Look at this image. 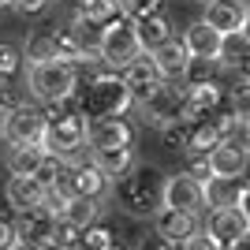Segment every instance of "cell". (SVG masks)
<instances>
[{
  "label": "cell",
  "mask_w": 250,
  "mask_h": 250,
  "mask_svg": "<svg viewBox=\"0 0 250 250\" xmlns=\"http://www.w3.org/2000/svg\"><path fill=\"white\" fill-rule=\"evenodd\" d=\"M228 112L235 116V124H239V127L250 124V83H239V90H231Z\"/></svg>",
  "instance_id": "32"
},
{
  "label": "cell",
  "mask_w": 250,
  "mask_h": 250,
  "mask_svg": "<svg viewBox=\"0 0 250 250\" xmlns=\"http://www.w3.org/2000/svg\"><path fill=\"white\" fill-rule=\"evenodd\" d=\"M45 179L38 176H8V187H4V198L15 213H30V209H42L45 206Z\"/></svg>",
  "instance_id": "12"
},
{
  "label": "cell",
  "mask_w": 250,
  "mask_h": 250,
  "mask_svg": "<svg viewBox=\"0 0 250 250\" xmlns=\"http://www.w3.org/2000/svg\"><path fill=\"white\" fill-rule=\"evenodd\" d=\"M52 45H56V60H63V63H90V60H97V52H90L83 45V38L75 34V26L71 22H60V26H52Z\"/></svg>",
  "instance_id": "18"
},
{
  "label": "cell",
  "mask_w": 250,
  "mask_h": 250,
  "mask_svg": "<svg viewBox=\"0 0 250 250\" xmlns=\"http://www.w3.org/2000/svg\"><path fill=\"white\" fill-rule=\"evenodd\" d=\"M183 42H187L190 56H202V60H220V52H224V34L217 26H209L206 19L190 22L187 34H183Z\"/></svg>",
  "instance_id": "17"
},
{
  "label": "cell",
  "mask_w": 250,
  "mask_h": 250,
  "mask_svg": "<svg viewBox=\"0 0 250 250\" xmlns=\"http://www.w3.org/2000/svg\"><path fill=\"white\" fill-rule=\"evenodd\" d=\"M19 243V228H15V220L0 217V250H11Z\"/></svg>",
  "instance_id": "36"
},
{
  "label": "cell",
  "mask_w": 250,
  "mask_h": 250,
  "mask_svg": "<svg viewBox=\"0 0 250 250\" xmlns=\"http://www.w3.org/2000/svg\"><path fill=\"white\" fill-rule=\"evenodd\" d=\"M247 176H250V168H247Z\"/></svg>",
  "instance_id": "48"
},
{
  "label": "cell",
  "mask_w": 250,
  "mask_h": 250,
  "mask_svg": "<svg viewBox=\"0 0 250 250\" xmlns=\"http://www.w3.org/2000/svg\"><path fill=\"white\" fill-rule=\"evenodd\" d=\"M153 231L172 239L176 247H183L198 231V213H187V209H176V206H161L153 213Z\"/></svg>",
  "instance_id": "11"
},
{
  "label": "cell",
  "mask_w": 250,
  "mask_h": 250,
  "mask_svg": "<svg viewBox=\"0 0 250 250\" xmlns=\"http://www.w3.org/2000/svg\"><path fill=\"white\" fill-rule=\"evenodd\" d=\"M108 250H124V247H120V243H112V247H108Z\"/></svg>",
  "instance_id": "47"
},
{
  "label": "cell",
  "mask_w": 250,
  "mask_h": 250,
  "mask_svg": "<svg viewBox=\"0 0 250 250\" xmlns=\"http://www.w3.org/2000/svg\"><path fill=\"white\" fill-rule=\"evenodd\" d=\"M138 38H142V49L153 52L168 42V38H176L172 34V22H168L165 11H157V15H146V19H138Z\"/></svg>",
  "instance_id": "26"
},
{
  "label": "cell",
  "mask_w": 250,
  "mask_h": 250,
  "mask_svg": "<svg viewBox=\"0 0 250 250\" xmlns=\"http://www.w3.org/2000/svg\"><path fill=\"white\" fill-rule=\"evenodd\" d=\"M202 19L209 26H217L224 38L228 34H243L250 19V0H206V15Z\"/></svg>",
  "instance_id": "10"
},
{
  "label": "cell",
  "mask_w": 250,
  "mask_h": 250,
  "mask_svg": "<svg viewBox=\"0 0 250 250\" xmlns=\"http://www.w3.org/2000/svg\"><path fill=\"white\" fill-rule=\"evenodd\" d=\"M217 67H220V60H202V56H190L187 75H183V86H202V83H213V79H217Z\"/></svg>",
  "instance_id": "31"
},
{
  "label": "cell",
  "mask_w": 250,
  "mask_h": 250,
  "mask_svg": "<svg viewBox=\"0 0 250 250\" xmlns=\"http://www.w3.org/2000/svg\"><path fill=\"white\" fill-rule=\"evenodd\" d=\"M49 4H52V0H19V4H15V11H22V15H42Z\"/></svg>",
  "instance_id": "38"
},
{
  "label": "cell",
  "mask_w": 250,
  "mask_h": 250,
  "mask_svg": "<svg viewBox=\"0 0 250 250\" xmlns=\"http://www.w3.org/2000/svg\"><path fill=\"white\" fill-rule=\"evenodd\" d=\"M22 52H26V63L56 60V45H52V30H34L30 38L22 42Z\"/></svg>",
  "instance_id": "29"
},
{
  "label": "cell",
  "mask_w": 250,
  "mask_h": 250,
  "mask_svg": "<svg viewBox=\"0 0 250 250\" xmlns=\"http://www.w3.org/2000/svg\"><path fill=\"white\" fill-rule=\"evenodd\" d=\"M79 243H83L86 250H108V247L116 243V235L104 228V224H94V228H86V231H83V239H79Z\"/></svg>",
  "instance_id": "33"
},
{
  "label": "cell",
  "mask_w": 250,
  "mask_h": 250,
  "mask_svg": "<svg viewBox=\"0 0 250 250\" xmlns=\"http://www.w3.org/2000/svg\"><path fill=\"white\" fill-rule=\"evenodd\" d=\"M0 79H26V52L15 42H0Z\"/></svg>",
  "instance_id": "28"
},
{
  "label": "cell",
  "mask_w": 250,
  "mask_h": 250,
  "mask_svg": "<svg viewBox=\"0 0 250 250\" xmlns=\"http://www.w3.org/2000/svg\"><path fill=\"white\" fill-rule=\"evenodd\" d=\"M243 38H247V45H250V19H247V26H243Z\"/></svg>",
  "instance_id": "44"
},
{
  "label": "cell",
  "mask_w": 250,
  "mask_h": 250,
  "mask_svg": "<svg viewBox=\"0 0 250 250\" xmlns=\"http://www.w3.org/2000/svg\"><path fill=\"white\" fill-rule=\"evenodd\" d=\"M56 217L60 213H52V209H30V213H19L15 220V228H19V239L30 243V247H49L52 235H56Z\"/></svg>",
  "instance_id": "13"
},
{
  "label": "cell",
  "mask_w": 250,
  "mask_h": 250,
  "mask_svg": "<svg viewBox=\"0 0 250 250\" xmlns=\"http://www.w3.org/2000/svg\"><path fill=\"white\" fill-rule=\"evenodd\" d=\"M45 124H49V116L38 108V104H19V108H11L4 112V142L8 146H42L45 142Z\"/></svg>",
  "instance_id": "7"
},
{
  "label": "cell",
  "mask_w": 250,
  "mask_h": 250,
  "mask_svg": "<svg viewBox=\"0 0 250 250\" xmlns=\"http://www.w3.org/2000/svg\"><path fill=\"white\" fill-rule=\"evenodd\" d=\"M243 187H247V179H243V176H209L206 179V209H231V206H239Z\"/></svg>",
  "instance_id": "19"
},
{
  "label": "cell",
  "mask_w": 250,
  "mask_h": 250,
  "mask_svg": "<svg viewBox=\"0 0 250 250\" xmlns=\"http://www.w3.org/2000/svg\"><path fill=\"white\" fill-rule=\"evenodd\" d=\"M0 135H4V112H0Z\"/></svg>",
  "instance_id": "46"
},
{
  "label": "cell",
  "mask_w": 250,
  "mask_h": 250,
  "mask_svg": "<svg viewBox=\"0 0 250 250\" xmlns=\"http://www.w3.org/2000/svg\"><path fill=\"white\" fill-rule=\"evenodd\" d=\"M75 15H83L97 26H108L112 19L124 15V0H83V4H75Z\"/></svg>",
  "instance_id": "27"
},
{
  "label": "cell",
  "mask_w": 250,
  "mask_h": 250,
  "mask_svg": "<svg viewBox=\"0 0 250 250\" xmlns=\"http://www.w3.org/2000/svg\"><path fill=\"white\" fill-rule=\"evenodd\" d=\"M49 124H45V142L52 157L60 161H75V153L86 146V135H90V120H86L79 97H67L60 104H49Z\"/></svg>",
  "instance_id": "2"
},
{
  "label": "cell",
  "mask_w": 250,
  "mask_h": 250,
  "mask_svg": "<svg viewBox=\"0 0 250 250\" xmlns=\"http://www.w3.org/2000/svg\"><path fill=\"white\" fill-rule=\"evenodd\" d=\"M60 220H67V224H71V228H79V231L94 228L97 220H101V202H97V198H83V194H75V198L60 209Z\"/></svg>",
  "instance_id": "25"
},
{
  "label": "cell",
  "mask_w": 250,
  "mask_h": 250,
  "mask_svg": "<svg viewBox=\"0 0 250 250\" xmlns=\"http://www.w3.org/2000/svg\"><path fill=\"white\" fill-rule=\"evenodd\" d=\"M138 112L153 127H168V124H176V120H190L187 116V86L179 83V79H165L149 97L138 101Z\"/></svg>",
  "instance_id": "6"
},
{
  "label": "cell",
  "mask_w": 250,
  "mask_h": 250,
  "mask_svg": "<svg viewBox=\"0 0 250 250\" xmlns=\"http://www.w3.org/2000/svg\"><path fill=\"white\" fill-rule=\"evenodd\" d=\"M161 4H165V0H124V15L138 22V19H146V15H157Z\"/></svg>",
  "instance_id": "34"
},
{
  "label": "cell",
  "mask_w": 250,
  "mask_h": 250,
  "mask_svg": "<svg viewBox=\"0 0 250 250\" xmlns=\"http://www.w3.org/2000/svg\"><path fill=\"white\" fill-rule=\"evenodd\" d=\"M124 79H127V86H131V94H135V104L142 101V97H149L157 86L165 83V75H161V67H157L153 52H142L135 63H127Z\"/></svg>",
  "instance_id": "14"
},
{
  "label": "cell",
  "mask_w": 250,
  "mask_h": 250,
  "mask_svg": "<svg viewBox=\"0 0 250 250\" xmlns=\"http://www.w3.org/2000/svg\"><path fill=\"white\" fill-rule=\"evenodd\" d=\"M206 228L213 231L224 247H228V243L239 239L243 231H250V220L243 217L239 206H231V209H209V224H206Z\"/></svg>",
  "instance_id": "21"
},
{
  "label": "cell",
  "mask_w": 250,
  "mask_h": 250,
  "mask_svg": "<svg viewBox=\"0 0 250 250\" xmlns=\"http://www.w3.org/2000/svg\"><path fill=\"white\" fill-rule=\"evenodd\" d=\"M153 60L161 67L165 79H179L183 83V75H187V63H190V49L183 38H168L161 49H153Z\"/></svg>",
  "instance_id": "20"
},
{
  "label": "cell",
  "mask_w": 250,
  "mask_h": 250,
  "mask_svg": "<svg viewBox=\"0 0 250 250\" xmlns=\"http://www.w3.org/2000/svg\"><path fill=\"white\" fill-rule=\"evenodd\" d=\"M11 250H42V247H30V243H22V239H19V243H15Z\"/></svg>",
  "instance_id": "42"
},
{
  "label": "cell",
  "mask_w": 250,
  "mask_h": 250,
  "mask_svg": "<svg viewBox=\"0 0 250 250\" xmlns=\"http://www.w3.org/2000/svg\"><path fill=\"white\" fill-rule=\"evenodd\" d=\"M135 250H176V243L165 239V235H157V231H149V235H142V239H138Z\"/></svg>",
  "instance_id": "37"
},
{
  "label": "cell",
  "mask_w": 250,
  "mask_h": 250,
  "mask_svg": "<svg viewBox=\"0 0 250 250\" xmlns=\"http://www.w3.org/2000/svg\"><path fill=\"white\" fill-rule=\"evenodd\" d=\"M224 101V90L220 83H202V86H187V116L190 120H202V116H213Z\"/></svg>",
  "instance_id": "23"
},
{
  "label": "cell",
  "mask_w": 250,
  "mask_h": 250,
  "mask_svg": "<svg viewBox=\"0 0 250 250\" xmlns=\"http://www.w3.org/2000/svg\"><path fill=\"white\" fill-rule=\"evenodd\" d=\"M239 209H243V217L250 220V179H247V187H243V198H239Z\"/></svg>",
  "instance_id": "39"
},
{
  "label": "cell",
  "mask_w": 250,
  "mask_h": 250,
  "mask_svg": "<svg viewBox=\"0 0 250 250\" xmlns=\"http://www.w3.org/2000/svg\"><path fill=\"white\" fill-rule=\"evenodd\" d=\"M179 250H228V247H224V243H220L217 235L206 228V231H194V235H190V239L183 243Z\"/></svg>",
  "instance_id": "35"
},
{
  "label": "cell",
  "mask_w": 250,
  "mask_h": 250,
  "mask_svg": "<svg viewBox=\"0 0 250 250\" xmlns=\"http://www.w3.org/2000/svg\"><path fill=\"white\" fill-rule=\"evenodd\" d=\"M75 194H83V198H97V202H104L108 194H112V176H104L101 165H97L94 157L75 161Z\"/></svg>",
  "instance_id": "15"
},
{
  "label": "cell",
  "mask_w": 250,
  "mask_h": 250,
  "mask_svg": "<svg viewBox=\"0 0 250 250\" xmlns=\"http://www.w3.org/2000/svg\"><path fill=\"white\" fill-rule=\"evenodd\" d=\"M15 4H19V0H0V8H15Z\"/></svg>",
  "instance_id": "43"
},
{
  "label": "cell",
  "mask_w": 250,
  "mask_h": 250,
  "mask_svg": "<svg viewBox=\"0 0 250 250\" xmlns=\"http://www.w3.org/2000/svg\"><path fill=\"white\" fill-rule=\"evenodd\" d=\"M26 94L38 104H60L79 94V67L63 60H42L26 63Z\"/></svg>",
  "instance_id": "4"
},
{
  "label": "cell",
  "mask_w": 250,
  "mask_h": 250,
  "mask_svg": "<svg viewBox=\"0 0 250 250\" xmlns=\"http://www.w3.org/2000/svg\"><path fill=\"white\" fill-rule=\"evenodd\" d=\"M90 149H112V146H135V124L127 116H104V120H90V135H86Z\"/></svg>",
  "instance_id": "9"
},
{
  "label": "cell",
  "mask_w": 250,
  "mask_h": 250,
  "mask_svg": "<svg viewBox=\"0 0 250 250\" xmlns=\"http://www.w3.org/2000/svg\"><path fill=\"white\" fill-rule=\"evenodd\" d=\"M165 183H168V176L157 165H142L138 161L131 172H124L112 183V198L131 217H153L157 209L165 206Z\"/></svg>",
  "instance_id": "1"
},
{
  "label": "cell",
  "mask_w": 250,
  "mask_h": 250,
  "mask_svg": "<svg viewBox=\"0 0 250 250\" xmlns=\"http://www.w3.org/2000/svg\"><path fill=\"white\" fill-rule=\"evenodd\" d=\"M209 168H213V176H247L250 149L247 146H235L231 138H224L220 146L209 149Z\"/></svg>",
  "instance_id": "16"
},
{
  "label": "cell",
  "mask_w": 250,
  "mask_h": 250,
  "mask_svg": "<svg viewBox=\"0 0 250 250\" xmlns=\"http://www.w3.org/2000/svg\"><path fill=\"white\" fill-rule=\"evenodd\" d=\"M79 104H83L86 120H104V116H127V108L135 104V94L127 86L124 71H97L86 79V90H79Z\"/></svg>",
  "instance_id": "3"
},
{
  "label": "cell",
  "mask_w": 250,
  "mask_h": 250,
  "mask_svg": "<svg viewBox=\"0 0 250 250\" xmlns=\"http://www.w3.org/2000/svg\"><path fill=\"white\" fill-rule=\"evenodd\" d=\"M228 250H250V231H243L235 243H228Z\"/></svg>",
  "instance_id": "41"
},
{
  "label": "cell",
  "mask_w": 250,
  "mask_h": 250,
  "mask_svg": "<svg viewBox=\"0 0 250 250\" xmlns=\"http://www.w3.org/2000/svg\"><path fill=\"white\" fill-rule=\"evenodd\" d=\"M90 157H94L97 165H101L104 176H112V183L124 172H131V168L138 165L135 161V146H112V149H90Z\"/></svg>",
  "instance_id": "24"
},
{
  "label": "cell",
  "mask_w": 250,
  "mask_h": 250,
  "mask_svg": "<svg viewBox=\"0 0 250 250\" xmlns=\"http://www.w3.org/2000/svg\"><path fill=\"white\" fill-rule=\"evenodd\" d=\"M161 138H165L168 149L187 153V149H190V138H194V120H176V124L161 127Z\"/></svg>",
  "instance_id": "30"
},
{
  "label": "cell",
  "mask_w": 250,
  "mask_h": 250,
  "mask_svg": "<svg viewBox=\"0 0 250 250\" xmlns=\"http://www.w3.org/2000/svg\"><path fill=\"white\" fill-rule=\"evenodd\" d=\"M142 38H138V22L120 15L101 30V45H97V60L108 67V71H124L127 63H135L142 56Z\"/></svg>",
  "instance_id": "5"
},
{
  "label": "cell",
  "mask_w": 250,
  "mask_h": 250,
  "mask_svg": "<svg viewBox=\"0 0 250 250\" xmlns=\"http://www.w3.org/2000/svg\"><path fill=\"white\" fill-rule=\"evenodd\" d=\"M165 206L187 209V213H202V209H206V179H198L194 172H187V168L176 172V176H168Z\"/></svg>",
  "instance_id": "8"
},
{
  "label": "cell",
  "mask_w": 250,
  "mask_h": 250,
  "mask_svg": "<svg viewBox=\"0 0 250 250\" xmlns=\"http://www.w3.org/2000/svg\"><path fill=\"white\" fill-rule=\"evenodd\" d=\"M52 153L45 146H11L8 153V172L11 176H42L49 168Z\"/></svg>",
  "instance_id": "22"
},
{
  "label": "cell",
  "mask_w": 250,
  "mask_h": 250,
  "mask_svg": "<svg viewBox=\"0 0 250 250\" xmlns=\"http://www.w3.org/2000/svg\"><path fill=\"white\" fill-rule=\"evenodd\" d=\"M235 79H239V83H250V56L239 63V67H235Z\"/></svg>",
  "instance_id": "40"
},
{
  "label": "cell",
  "mask_w": 250,
  "mask_h": 250,
  "mask_svg": "<svg viewBox=\"0 0 250 250\" xmlns=\"http://www.w3.org/2000/svg\"><path fill=\"white\" fill-rule=\"evenodd\" d=\"M243 131H247V149H250V124H247V127H243Z\"/></svg>",
  "instance_id": "45"
}]
</instances>
